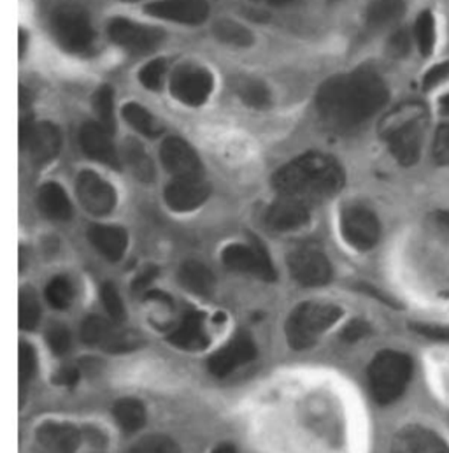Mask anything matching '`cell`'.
Instances as JSON below:
<instances>
[{
    "label": "cell",
    "instance_id": "cell-30",
    "mask_svg": "<svg viewBox=\"0 0 449 453\" xmlns=\"http://www.w3.org/2000/svg\"><path fill=\"white\" fill-rule=\"evenodd\" d=\"M123 118L132 128L146 137H158L164 132V125L160 123V119L139 104H126L123 108Z\"/></svg>",
    "mask_w": 449,
    "mask_h": 453
},
{
    "label": "cell",
    "instance_id": "cell-33",
    "mask_svg": "<svg viewBox=\"0 0 449 453\" xmlns=\"http://www.w3.org/2000/svg\"><path fill=\"white\" fill-rule=\"evenodd\" d=\"M215 35L226 44H233V46H240V48L251 46L255 41L253 34L246 27H242L235 21H230V19L218 21L215 25Z\"/></svg>",
    "mask_w": 449,
    "mask_h": 453
},
{
    "label": "cell",
    "instance_id": "cell-8",
    "mask_svg": "<svg viewBox=\"0 0 449 453\" xmlns=\"http://www.w3.org/2000/svg\"><path fill=\"white\" fill-rule=\"evenodd\" d=\"M224 264L237 273L253 274L263 281L276 280V269L265 248L253 241L251 244H230L224 250Z\"/></svg>",
    "mask_w": 449,
    "mask_h": 453
},
{
    "label": "cell",
    "instance_id": "cell-17",
    "mask_svg": "<svg viewBox=\"0 0 449 453\" xmlns=\"http://www.w3.org/2000/svg\"><path fill=\"white\" fill-rule=\"evenodd\" d=\"M256 357V346L247 334H237L233 340L228 341V344L220 348L211 358H209V371L215 376H228L237 367L251 362Z\"/></svg>",
    "mask_w": 449,
    "mask_h": 453
},
{
    "label": "cell",
    "instance_id": "cell-48",
    "mask_svg": "<svg viewBox=\"0 0 449 453\" xmlns=\"http://www.w3.org/2000/svg\"><path fill=\"white\" fill-rule=\"evenodd\" d=\"M78 378H80L78 369H74V367H64V369L60 371V374L57 376V381L62 383V385H74V383L78 381Z\"/></svg>",
    "mask_w": 449,
    "mask_h": 453
},
{
    "label": "cell",
    "instance_id": "cell-23",
    "mask_svg": "<svg viewBox=\"0 0 449 453\" xmlns=\"http://www.w3.org/2000/svg\"><path fill=\"white\" fill-rule=\"evenodd\" d=\"M88 239L111 262H118L123 257L128 244V235L121 226H92Z\"/></svg>",
    "mask_w": 449,
    "mask_h": 453
},
{
    "label": "cell",
    "instance_id": "cell-11",
    "mask_svg": "<svg viewBox=\"0 0 449 453\" xmlns=\"http://www.w3.org/2000/svg\"><path fill=\"white\" fill-rule=\"evenodd\" d=\"M288 267L292 276L306 287L325 285L332 276V267L325 253L311 246L292 251L288 257Z\"/></svg>",
    "mask_w": 449,
    "mask_h": 453
},
{
    "label": "cell",
    "instance_id": "cell-15",
    "mask_svg": "<svg viewBox=\"0 0 449 453\" xmlns=\"http://www.w3.org/2000/svg\"><path fill=\"white\" fill-rule=\"evenodd\" d=\"M146 12L169 21L199 25L206 21L209 5L206 0H155L146 5Z\"/></svg>",
    "mask_w": 449,
    "mask_h": 453
},
{
    "label": "cell",
    "instance_id": "cell-49",
    "mask_svg": "<svg viewBox=\"0 0 449 453\" xmlns=\"http://www.w3.org/2000/svg\"><path fill=\"white\" fill-rule=\"evenodd\" d=\"M436 222L446 234H449V211H439L436 215Z\"/></svg>",
    "mask_w": 449,
    "mask_h": 453
},
{
    "label": "cell",
    "instance_id": "cell-5",
    "mask_svg": "<svg viewBox=\"0 0 449 453\" xmlns=\"http://www.w3.org/2000/svg\"><path fill=\"white\" fill-rule=\"evenodd\" d=\"M342 310L327 303H304L297 306L286 322V340L295 349H306L320 340L337 320Z\"/></svg>",
    "mask_w": 449,
    "mask_h": 453
},
{
    "label": "cell",
    "instance_id": "cell-39",
    "mask_svg": "<svg viewBox=\"0 0 449 453\" xmlns=\"http://www.w3.org/2000/svg\"><path fill=\"white\" fill-rule=\"evenodd\" d=\"M18 360H19V383L21 387H25L37 371V355L30 344L21 342Z\"/></svg>",
    "mask_w": 449,
    "mask_h": 453
},
{
    "label": "cell",
    "instance_id": "cell-24",
    "mask_svg": "<svg viewBox=\"0 0 449 453\" xmlns=\"http://www.w3.org/2000/svg\"><path fill=\"white\" fill-rule=\"evenodd\" d=\"M39 210L55 222H67L72 217V206L65 190L58 183H46L39 190Z\"/></svg>",
    "mask_w": 449,
    "mask_h": 453
},
{
    "label": "cell",
    "instance_id": "cell-7",
    "mask_svg": "<svg viewBox=\"0 0 449 453\" xmlns=\"http://www.w3.org/2000/svg\"><path fill=\"white\" fill-rule=\"evenodd\" d=\"M116 324L103 317H88L81 324V340L88 346H97L110 353H125L141 346V338L135 333Z\"/></svg>",
    "mask_w": 449,
    "mask_h": 453
},
{
    "label": "cell",
    "instance_id": "cell-35",
    "mask_svg": "<svg viewBox=\"0 0 449 453\" xmlns=\"http://www.w3.org/2000/svg\"><path fill=\"white\" fill-rule=\"evenodd\" d=\"M72 297H74L72 283L64 276L53 278L46 287V299L57 310L69 308L72 303Z\"/></svg>",
    "mask_w": 449,
    "mask_h": 453
},
{
    "label": "cell",
    "instance_id": "cell-19",
    "mask_svg": "<svg viewBox=\"0 0 449 453\" xmlns=\"http://www.w3.org/2000/svg\"><path fill=\"white\" fill-rule=\"evenodd\" d=\"M265 222L272 230H278V232L301 228L309 222L308 204L293 197L279 196V199L269 208L265 215Z\"/></svg>",
    "mask_w": 449,
    "mask_h": 453
},
{
    "label": "cell",
    "instance_id": "cell-1",
    "mask_svg": "<svg viewBox=\"0 0 449 453\" xmlns=\"http://www.w3.org/2000/svg\"><path fill=\"white\" fill-rule=\"evenodd\" d=\"M316 103L327 125L346 132L360 127L384 108L388 87L376 71L361 67L325 81Z\"/></svg>",
    "mask_w": 449,
    "mask_h": 453
},
{
    "label": "cell",
    "instance_id": "cell-18",
    "mask_svg": "<svg viewBox=\"0 0 449 453\" xmlns=\"http://www.w3.org/2000/svg\"><path fill=\"white\" fill-rule=\"evenodd\" d=\"M80 142L83 151L110 167L118 169L119 167V157L111 141V130H108L104 125L97 123H87L83 125L80 132Z\"/></svg>",
    "mask_w": 449,
    "mask_h": 453
},
{
    "label": "cell",
    "instance_id": "cell-37",
    "mask_svg": "<svg viewBox=\"0 0 449 453\" xmlns=\"http://www.w3.org/2000/svg\"><path fill=\"white\" fill-rule=\"evenodd\" d=\"M126 453H181V450L171 438L149 436L133 445Z\"/></svg>",
    "mask_w": 449,
    "mask_h": 453
},
{
    "label": "cell",
    "instance_id": "cell-16",
    "mask_svg": "<svg viewBox=\"0 0 449 453\" xmlns=\"http://www.w3.org/2000/svg\"><path fill=\"white\" fill-rule=\"evenodd\" d=\"M211 194L209 185L202 178L174 180L165 188V203L171 210L186 213L201 208Z\"/></svg>",
    "mask_w": 449,
    "mask_h": 453
},
{
    "label": "cell",
    "instance_id": "cell-3",
    "mask_svg": "<svg viewBox=\"0 0 449 453\" xmlns=\"http://www.w3.org/2000/svg\"><path fill=\"white\" fill-rule=\"evenodd\" d=\"M429 111L422 103H406L388 114L379 127L395 160L404 165H415L422 157Z\"/></svg>",
    "mask_w": 449,
    "mask_h": 453
},
{
    "label": "cell",
    "instance_id": "cell-41",
    "mask_svg": "<svg viewBox=\"0 0 449 453\" xmlns=\"http://www.w3.org/2000/svg\"><path fill=\"white\" fill-rule=\"evenodd\" d=\"M48 344L57 355H64L71 349V333L65 326L55 324L48 331Z\"/></svg>",
    "mask_w": 449,
    "mask_h": 453
},
{
    "label": "cell",
    "instance_id": "cell-51",
    "mask_svg": "<svg viewBox=\"0 0 449 453\" xmlns=\"http://www.w3.org/2000/svg\"><path fill=\"white\" fill-rule=\"evenodd\" d=\"M439 108H441V113L449 116V94H446V96L441 99V103H439Z\"/></svg>",
    "mask_w": 449,
    "mask_h": 453
},
{
    "label": "cell",
    "instance_id": "cell-29",
    "mask_svg": "<svg viewBox=\"0 0 449 453\" xmlns=\"http://www.w3.org/2000/svg\"><path fill=\"white\" fill-rule=\"evenodd\" d=\"M123 155H125V160H126L130 171L135 174L137 180L151 181L155 178V165H153L149 155L146 153L144 146L139 141L128 139L123 144Z\"/></svg>",
    "mask_w": 449,
    "mask_h": 453
},
{
    "label": "cell",
    "instance_id": "cell-32",
    "mask_svg": "<svg viewBox=\"0 0 449 453\" xmlns=\"http://www.w3.org/2000/svg\"><path fill=\"white\" fill-rule=\"evenodd\" d=\"M237 87V94L239 97L249 106V108H256V110H263L269 106L270 103V94L269 88L256 81V80H239L235 83Z\"/></svg>",
    "mask_w": 449,
    "mask_h": 453
},
{
    "label": "cell",
    "instance_id": "cell-47",
    "mask_svg": "<svg viewBox=\"0 0 449 453\" xmlns=\"http://www.w3.org/2000/svg\"><path fill=\"white\" fill-rule=\"evenodd\" d=\"M156 274H158V269L153 265H148L146 269H142V273L133 281V290H144L146 287H149L151 281L156 278Z\"/></svg>",
    "mask_w": 449,
    "mask_h": 453
},
{
    "label": "cell",
    "instance_id": "cell-22",
    "mask_svg": "<svg viewBox=\"0 0 449 453\" xmlns=\"http://www.w3.org/2000/svg\"><path fill=\"white\" fill-rule=\"evenodd\" d=\"M60 142H62L60 130L53 123L42 121V123L34 125V130H32L27 148L35 164L46 165L58 157Z\"/></svg>",
    "mask_w": 449,
    "mask_h": 453
},
{
    "label": "cell",
    "instance_id": "cell-28",
    "mask_svg": "<svg viewBox=\"0 0 449 453\" xmlns=\"http://www.w3.org/2000/svg\"><path fill=\"white\" fill-rule=\"evenodd\" d=\"M406 11L404 0H372L367 7V25L374 30L397 23Z\"/></svg>",
    "mask_w": 449,
    "mask_h": 453
},
{
    "label": "cell",
    "instance_id": "cell-38",
    "mask_svg": "<svg viewBox=\"0 0 449 453\" xmlns=\"http://www.w3.org/2000/svg\"><path fill=\"white\" fill-rule=\"evenodd\" d=\"M167 73V64L162 58H156L153 62H149L139 74L141 83L148 88V90H160L164 85V78Z\"/></svg>",
    "mask_w": 449,
    "mask_h": 453
},
{
    "label": "cell",
    "instance_id": "cell-26",
    "mask_svg": "<svg viewBox=\"0 0 449 453\" xmlns=\"http://www.w3.org/2000/svg\"><path fill=\"white\" fill-rule=\"evenodd\" d=\"M179 283L195 296H209L215 288L213 273L197 260H186L178 271Z\"/></svg>",
    "mask_w": 449,
    "mask_h": 453
},
{
    "label": "cell",
    "instance_id": "cell-9",
    "mask_svg": "<svg viewBox=\"0 0 449 453\" xmlns=\"http://www.w3.org/2000/svg\"><path fill=\"white\" fill-rule=\"evenodd\" d=\"M340 232L349 246L367 251L377 244L381 226L370 210L363 206H349L342 211Z\"/></svg>",
    "mask_w": 449,
    "mask_h": 453
},
{
    "label": "cell",
    "instance_id": "cell-12",
    "mask_svg": "<svg viewBox=\"0 0 449 453\" xmlns=\"http://www.w3.org/2000/svg\"><path fill=\"white\" fill-rule=\"evenodd\" d=\"M110 37L112 42L133 51V53H148L156 50L164 41V32L153 27L139 25L135 21L116 18L110 23Z\"/></svg>",
    "mask_w": 449,
    "mask_h": 453
},
{
    "label": "cell",
    "instance_id": "cell-42",
    "mask_svg": "<svg viewBox=\"0 0 449 453\" xmlns=\"http://www.w3.org/2000/svg\"><path fill=\"white\" fill-rule=\"evenodd\" d=\"M434 157L441 165H449V123L441 125L436 132Z\"/></svg>",
    "mask_w": 449,
    "mask_h": 453
},
{
    "label": "cell",
    "instance_id": "cell-31",
    "mask_svg": "<svg viewBox=\"0 0 449 453\" xmlns=\"http://www.w3.org/2000/svg\"><path fill=\"white\" fill-rule=\"evenodd\" d=\"M415 41L418 44L420 53L427 58L432 55L438 41V30H436V18L430 11H423L416 23H415Z\"/></svg>",
    "mask_w": 449,
    "mask_h": 453
},
{
    "label": "cell",
    "instance_id": "cell-21",
    "mask_svg": "<svg viewBox=\"0 0 449 453\" xmlns=\"http://www.w3.org/2000/svg\"><path fill=\"white\" fill-rule=\"evenodd\" d=\"M169 342L186 351H201L208 348L209 338L204 329V315L199 311H188L179 326L169 334Z\"/></svg>",
    "mask_w": 449,
    "mask_h": 453
},
{
    "label": "cell",
    "instance_id": "cell-2",
    "mask_svg": "<svg viewBox=\"0 0 449 453\" xmlns=\"http://www.w3.org/2000/svg\"><path fill=\"white\" fill-rule=\"evenodd\" d=\"M279 196L299 199L306 204L334 197L344 187V171L336 158L323 153H306L283 169L272 180Z\"/></svg>",
    "mask_w": 449,
    "mask_h": 453
},
{
    "label": "cell",
    "instance_id": "cell-6",
    "mask_svg": "<svg viewBox=\"0 0 449 453\" xmlns=\"http://www.w3.org/2000/svg\"><path fill=\"white\" fill-rule=\"evenodd\" d=\"M51 28L58 44L71 53H88L94 46V27L88 12L78 4H62L51 16Z\"/></svg>",
    "mask_w": 449,
    "mask_h": 453
},
{
    "label": "cell",
    "instance_id": "cell-40",
    "mask_svg": "<svg viewBox=\"0 0 449 453\" xmlns=\"http://www.w3.org/2000/svg\"><path fill=\"white\" fill-rule=\"evenodd\" d=\"M101 296H103V303H104V308L106 311L110 313V317L112 319V322H121L125 319V306H123V301L116 290V287L111 283H106L101 290Z\"/></svg>",
    "mask_w": 449,
    "mask_h": 453
},
{
    "label": "cell",
    "instance_id": "cell-46",
    "mask_svg": "<svg viewBox=\"0 0 449 453\" xmlns=\"http://www.w3.org/2000/svg\"><path fill=\"white\" fill-rule=\"evenodd\" d=\"M370 333V327L361 322V320H353L342 333V340L347 341V342H354V341H360L361 338H365L367 334Z\"/></svg>",
    "mask_w": 449,
    "mask_h": 453
},
{
    "label": "cell",
    "instance_id": "cell-44",
    "mask_svg": "<svg viewBox=\"0 0 449 453\" xmlns=\"http://www.w3.org/2000/svg\"><path fill=\"white\" fill-rule=\"evenodd\" d=\"M449 76V62L434 65L423 78V90L436 88L441 81H445Z\"/></svg>",
    "mask_w": 449,
    "mask_h": 453
},
{
    "label": "cell",
    "instance_id": "cell-50",
    "mask_svg": "<svg viewBox=\"0 0 449 453\" xmlns=\"http://www.w3.org/2000/svg\"><path fill=\"white\" fill-rule=\"evenodd\" d=\"M211 453H239L237 450H235V447H232V445H226V443H224V445H218L215 450Z\"/></svg>",
    "mask_w": 449,
    "mask_h": 453
},
{
    "label": "cell",
    "instance_id": "cell-25",
    "mask_svg": "<svg viewBox=\"0 0 449 453\" xmlns=\"http://www.w3.org/2000/svg\"><path fill=\"white\" fill-rule=\"evenodd\" d=\"M392 453H449L439 440L430 433L422 429H407L400 433L395 441Z\"/></svg>",
    "mask_w": 449,
    "mask_h": 453
},
{
    "label": "cell",
    "instance_id": "cell-14",
    "mask_svg": "<svg viewBox=\"0 0 449 453\" xmlns=\"http://www.w3.org/2000/svg\"><path fill=\"white\" fill-rule=\"evenodd\" d=\"M78 197L87 211L95 217L110 215L116 206V192L97 173L83 171L78 178Z\"/></svg>",
    "mask_w": 449,
    "mask_h": 453
},
{
    "label": "cell",
    "instance_id": "cell-27",
    "mask_svg": "<svg viewBox=\"0 0 449 453\" xmlns=\"http://www.w3.org/2000/svg\"><path fill=\"white\" fill-rule=\"evenodd\" d=\"M112 415L119 429L126 434L137 433L146 424L144 404L133 397L119 399L112 408Z\"/></svg>",
    "mask_w": 449,
    "mask_h": 453
},
{
    "label": "cell",
    "instance_id": "cell-53",
    "mask_svg": "<svg viewBox=\"0 0 449 453\" xmlns=\"http://www.w3.org/2000/svg\"><path fill=\"white\" fill-rule=\"evenodd\" d=\"M23 42H25V35L23 32H19V55H23Z\"/></svg>",
    "mask_w": 449,
    "mask_h": 453
},
{
    "label": "cell",
    "instance_id": "cell-20",
    "mask_svg": "<svg viewBox=\"0 0 449 453\" xmlns=\"http://www.w3.org/2000/svg\"><path fill=\"white\" fill-rule=\"evenodd\" d=\"M37 441L48 453H76L81 433L71 424L46 422L37 429Z\"/></svg>",
    "mask_w": 449,
    "mask_h": 453
},
{
    "label": "cell",
    "instance_id": "cell-4",
    "mask_svg": "<svg viewBox=\"0 0 449 453\" xmlns=\"http://www.w3.org/2000/svg\"><path fill=\"white\" fill-rule=\"evenodd\" d=\"M413 376V362L402 351L386 349L376 355L369 365V383L379 404L397 401L407 388Z\"/></svg>",
    "mask_w": 449,
    "mask_h": 453
},
{
    "label": "cell",
    "instance_id": "cell-45",
    "mask_svg": "<svg viewBox=\"0 0 449 453\" xmlns=\"http://www.w3.org/2000/svg\"><path fill=\"white\" fill-rule=\"evenodd\" d=\"M413 329H415L416 333H420L422 336L429 338V340L441 341V342H449V329H446V327L416 324V326H413Z\"/></svg>",
    "mask_w": 449,
    "mask_h": 453
},
{
    "label": "cell",
    "instance_id": "cell-36",
    "mask_svg": "<svg viewBox=\"0 0 449 453\" xmlns=\"http://www.w3.org/2000/svg\"><path fill=\"white\" fill-rule=\"evenodd\" d=\"M94 110L99 118V123L108 130H114V101L111 87H103L94 96Z\"/></svg>",
    "mask_w": 449,
    "mask_h": 453
},
{
    "label": "cell",
    "instance_id": "cell-54",
    "mask_svg": "<svg viewBox=\"0 0 449 453\" xmlns=\"http://www.w3.org/2000/svg\"><path fill=\"white\" fill-rule=\"evenodd\" d=\"M123 2H135V0H123Z\"/></svg>",
    "mask_w": 449,
    "mask_h": 453
},
{
    "label": "cell",
    "instance_id": "cell-34",
    "mask_svg": "<svg viewBox=\"0 0 449 453\" xmlns=\"http://www.w3.org/2000/svg\"><path fill=\"white\" fill-rule=\"evenodd\" d=\"M18 310H19V327L21 331H32L35 329V326L39 324V317H41V308H39V301L35 297V294L28 288L19 292V303H18Z\"/></svg>",
    "mask_w": 449,
    "mask_h": 453
},
{
    "label": "cell",
    "instance_id": "cell-13",
    "mask_svg": "<svg viewBox=\"0 0 449 453\" xmlns=\"http://www.w3.org/2000/svg\"><path fill=\"white\" fill-rule=\"evenodd\" d=\"M162 162L174 180L202 178V162L195 150L179 137H167L162 144Z\"/></svg>",
    "mask_w": 449,
    "mask_h": 453
},
{
    "label": "cell",
    "instance_id": "cell-43",
    "mask_svg": "<svg viewBox=\"0 0 449 453\" xmlns=\"http://www.w3.org/2000/svg\"><path fill=\"white\" fill-rule=\"evenodd\" d=\"M388 50L393 57H406L411 50V37L406 30H399L392 39H390V44H388Z\"/></svg>",
    "mask_w": 449,
    "mask_h": 453
},
{
    "label": "cell",
    "instance_id": "cell-52",
    "mask_svg": "<svg viewBox=\"0 0 449 453\" xmlns=\"http://www.w3.org/2000/svg\"><path fill=\"white\" fill-rule=\"evenodd\" d=\"M269 2L270 5H276V7H283V5H290V4H295L297 0H265Z\"/></svg>",
    "mask_w": 449,
    "mask_h": 453
},
{
    "label": "cell",
    "instance_id": "cell-10",
    "mask_svg": "<svg viewBox=\"0 0 449 453\" xmlns=\"http://www.w3.org/2000/svg\"><path fill=\"white\" fill-rule=\"evenodd\" d=\"M172 96L192 108L202 106L213 92V76L199 65H181L171 80Z\"/></svg>",
    "mask_w": 449,
    "mask_h": 453
}]
</instances>
